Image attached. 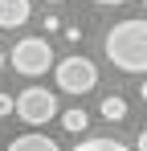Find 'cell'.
I'll return each instance as SVG.
<instances>
[{
    "label": "cell",
    "mask_w": 147,
    "mask_h": 151,
    "mask_svg": "<svg viewBox=\"0 0 147 151\" xmlns=\"http://www.w3.org/2000/svg\"><path fill=\"white\" fill-rule=\"evenodd\" d=\"M102 49L122 74H147V21H119L106 33Z\"/></svg>",
    "instance_id": "1"
},
{
    "label": "cell",
    "mask_w": 147,
    "mask_h": 151,
    "mask_svg": "<svg viewBox=\"0 0 147 151\" xmlns=\"http://www.w3.org/2000/svg\"><path fill=\"white\" fill-rule=\"evenodd\" d=\"M12 110H17L21 123H29V127H41V123H49V119L61 114V110H57V94L45 90V86H24L21 94L12 98Z\"/></svg>",
    "instance_id": "2"
},
{
    "label": "cell",
    "mask_w": 147,
    "mask_h": 151,
    "mask_svg": "<svg viewBox=\"0 0 147 151\" xmlns=\"http://www.w3.org/2000/svg\"><path fill=\"white\" fill-rule=\"evenodd\" d=\"M49 65H53V45H49L45 37H24L17 41V49H12V70L24 78H41L49 74Z\"/></svg>",
    "instance_id": "3"
},
{
    "label": "cell",
    "mask_w": 147,
    "mask_h": 151,
    "mask_svg": "<svg viewBox=\"0 0 147 151\" xmlns=\"http://www.w3.org/2000/svg\"><path fill=\"white\" fill-rule=\"evenodd\" d=\"M98 86V70L90 57H61L57 61V90L66 94H90Z\"/></svg>",
    "instance_id": "4"
},
{
    "label": "cell",
    "mask_w": 147,
    "mask_h": 151,
    "mask_svg": "<svg viewBox=\"0 0 147 151\" xmlns=\"http://www.w3.org/2000/svg\"><path fill=\"white\" fill-rule=\"evenodd\" d=\"M29 17H33L29 0H0V29H21Z\"/></svg>",
    "instance_id": "5"
},
{
    "label": "cell",
    "mask_w": 147,
    "mask_h": 151,
    "mask_svg": "<svg viewBox=\"0 0 147 151\" xmlns=\"http://www.w3.org/2000/svg\"><path fill=\"white\" fill-rule=\"evenodd\" d=\"M4 151H61V147H57L49 135H41V131H29V135H17Z\"/></svg>",
    "instance_id": "6"
},
{
    "label": "cell",
    "mask_w": 147,
    "mask_h": 151,
    "mask_svg": "<svg viewBox=\"0 0 147 151\" xmlns=\"http://www.w3.org/2000/svg\"><path fill=\"white\" fill-rule=\"evenodd\" d=\"M98 110H102V119H106V123H119V119H127V98H119V94H106Z\"/></svg>",
    "instance_id": "7"
},
{
    "label": "cell",
    "mask_w": 147,
    "mask_h": 151,
    "mask_svg": "<svg viewBox=\"0 0 147 151\" xmlns=\"http://www.w3.org/2000/svg\"><path fill=\"white\" fill-rule=\"evenodd\" d=\"M74 151H131L127 143H119V139H106V135H98V139H82Z\"/></svg>",
    "instance_id": "8"
},
{
    "label": "cell",
    "mask_w": 147,
    "mask_h": 151,
    "mask_svg": "<svg viewBox=\"0 0 147 151\" xmlns=\"http://www.w3.org/2000/svg\"><path fill=\"white\" fill-rule=\"evenodd\" d=\"M61 127H66L70 135H82V131L90 127V114H86V110H61Z\"/></svg>",
    "instance_id": "9"
},
{
    "label": "cell",
    "mask_w": 147,
    "mask_h": 151,
    "mask_svg": "<svg viewBox=\"0 0 147 151\" xmlns=\"http://www.w3.org/2000/svg\"><path fill=\"white\" fill-rule=\"evenodd\" d=\"M12 114V94H0V119Z\"/></svg>",
    "instance_id": "10"
},
{
    "label": "cell",
    "mask_w": 147,
    "mask_h": 151,
    "mask_svg": "<svg viewBox=\"0 0 147 151\" xmlns=\"http://www.w3.org/2000/svg\"><path fill=\"white\" fill-rule=\"evenodd\" d=\"M135 151H147V127H143V135H139V143H135Z\"/></svg>",
    "instance_id": "11"
},
{
    "label": "cell",
    "mask_w": 147,
    "mask_h": 151,
    "mask_svg": "<svg viewBox=\"0 0 147 151\" xmlns=\"http://www.w3.org/2000/svg\"><path fill=\"white\" fill-rule=\"evenodd\" d=\"M94 4H127V0H94Z\"/></svg>",
    "instance_id": "12"
},
{
    "label": "cell",
    "mask_w": 147,
    "mask_h": 151,
    "mask_svg": "<svg viewBox=\"0 0 147 151\" xmlns=\"http://www.w3.org/2000/svg\"><path fill=\"white\" fill-rule=\"evenodd\" d=\"M139 98H143V102H147V82H143V86H139Z\"/></svg>",
    "instance_id": "13"
},
{
    "label": "cell",
    "mask_w": 147,
    "mask_h": 151,
    "mask_svg": "<svg viewBox=\"0 0 147 151\" xmlns=\"http://www.w3.org/2000/svg\"><path fill=\"white\" fill-rule=\"evenodd\" d=\"M0 74H4V49H0Z\"/></svg>",
    "instance_id": "14"
},
{
    "label": "cell",
    "mask_w": 147,
    "mask_h": 151,
    "mask_svg": "<svg viewBox=\"0 0 147 151\" xmlns=\"http://www.w3.org/2000/svg\"><path fill=\"white\" fill-rule=\"evenodd\" d=\"M45 4H61V0H45Z\"/></svg>",
    "instance_id": "15"
},
{
    "label": "cell",
    "mask_w": 147,
    "mask_h": 151,
    "mask_svg": "<svg viewBox=\"0 0 147 151\" xmlns=\"http://www.w3.org/2000/svg\"><path fill=\"white\" fill-rule=\"evenodd\" d=\"M143 4H147V0H143Z\"/></svg>",
    "instance_id": "16"
}]
</instances>
